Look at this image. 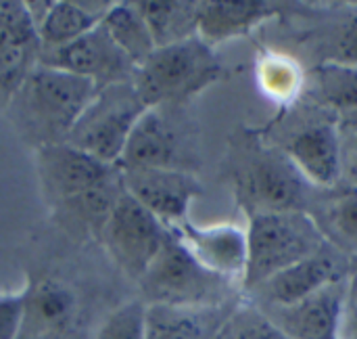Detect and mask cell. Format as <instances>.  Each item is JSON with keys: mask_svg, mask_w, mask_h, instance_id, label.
Returning <instances> with one entry per match:
<instances>
[{"mask_svg": "<svg viewBox=\"0 0 357 339\" xmlns=\"http://www.w3.org/2000/svg\"><path fill=\"white\" fill-rule=\"evenodd\" d=\"M98 92L96 84L69 71L38 63L8 105L17 134L40 149L65 143Z\"/></svg>", "mask_w": 357, "mask_h": 339, "instance_id": "6da1fadb", "label": "cell"}, {"mask_svg": "<svg viewBox=\"0 0 357 339\" xmlns=\"http://www.w3.org/2000/svg\"><path fill=\"white\" fill-rule=\"evenodd\" d=\"M328 245L320 224L303 210L253 214L247 226V271L243 285L257 289L284 268Z\"/></svg>", "mask_w": 357, "mask_h": 339, "instance_id": "7a4b0ae2", "label": "cell"}, {"mask_svg": "<svg viewBox=\"0 0 357 339\" xmlns=\"http://www.w3.org/2000/svg\"><path fill=\"white\" fill-rule=\"evenodd\" d=\"M220 73L213 46L199 36L159 46L134 69V88L149 109H161L201 92Z\"/></svg>", "mask_w": 357, "mask_h": 339, "instance_id": "3957f363", "label": "cell"}, {"mask_svg": "<svg viewBox=\"0 0 357 339\" xmlns=\"http://www.w3.org/2000/svg\"><path fill=\"white\" fill-rule=\"evenodd\" d=\"M146 109L132 80L105 86L84 109L67 143L102 164L117 166L136 122Z\"/></svg>", "mask_w": 357, "mask_h": 339, "instance_id": "277c9868", "label": "cell"}, {"mask_svg": "<svg viewBox=\"0 0 357 339\" xmlns=\"http://www.w3.org/2000/svg\"><path fill=\"white\" fill-rule=\"evenodd\" d=\"M220 281L222 279L207 273L169 231L161 252L138 285L146 304L199 308L218 298Z\"/></svg>", "mask_w": 357, "mask_h": 339, "instance_id": "5b68a950", "label": "cell"}, {"mask_svg": "<svg viewBox=\"0 0 357 339\" xmlns=\"http://www.w3.org/2000/svg\"><path fill=\"white\" fill-rule=\"evenodd\" d=\"M167 235V226L123 191L102 229L100 243L113 264L138 283L161 252Z\"/></svg>", "mask_w": 357, "mask_h": 339, "instance_id": "8992f818", "label": "cell"}, {"mask_svg": "<svg viewBox=\"0 0 357 339\" xmlns=\"http://www.w3.org/2000/svg\"><path fill=\"white\" fill-rule=\"evenodd\" d=\"M42 199L48 210L86 193L119 172L117 166L98 161L71 143L46 145L33 151Z\"/></svg>", "mask_w": 357, "mask_h": 339, "instance_id": "52a82bcc", "label": "cell"}, {"mask_svg": "<svg viewBox=\"0 0 357 339\" xmlns=\"http://www.w3.org/2000/svg\"><path fill=\"white\" fill-rule=\"evenodd\" d=\"M38 63L86 78L96 84L98 90L111 84L130 82L136 69L134 63L111 40L102 23L67 46L40 52Z\"/></svg>", "mask_w": 357, "mask_h": 339, "instance_id": "ba28073f", "label": "cell"}, {"mask_svg": "<svg viewBox=\"0 0 357 339\" xmlns=\"http://www.w3.org/2000/svg\"><path fill=\"white\" fill-rule=\"evenodd\" d=\"M40 42L27 2L0 0V111L38 65Z\"/></svg>", "mask_w": 357, "mask_h": 339, "instance_id": "9c48e42d", "label": "cell"}, {"mask_svg": "<svg viewBox=\"0 0 357 339\" xmlns=\"http://www.w3.org/2000/svg\"><path fill=\"white\" fill-rule=\"evenodd\" d=\"M123 189L167 229L186 220L188 208L201 195V182L180 168L121 170Z\"/></svg>", "mask_w": 357, "mask_h": 339, "instance_id": "30bf717a", "label": "cell"}, {"mask_svg": "<svg viewBox=\"0 0 357 339\" xmlns=\"http://www.w3.org/2000/svg\"><path fill=\"white\" fill-rule=\"evenodd\" d=\"M190 256L222 281H243L247 271V229L238 224L197 226L188 218L169 226Z\"/></svg>", "mask_w": 357, "mask_h": 339, "instance_id": "8fae6325", "label": "cell"}, {"mask_svg": "<svg viewBox=\"0 0 357 339\" xmlns=\"http://www.w3.org/2000/svg\"><path fill=\"white\" fill-rule=\"evenodd\" d=\"M303 176L287 155H264L241 180V193L253 214L301 210ZM251 214V216H253Z\"/></svg>", "mask_w": 357, "mask_h": 339, "instance_id": "7c38bea8", "label": "cell"}, {"mask_svg": "<svg viewBox=\"0 0 357 339\" xmlns=\"http://www.w3.org/2000/svg\"><path fill=\"white\" fill-rule=\"evenodd\" d=\"M123 180H121V170L111 176L109 180L100 182L98 187L79 193L59 205H54L52 220L54 224L73 241H90L98 239L102 235V229L123 195Z\"/></svg>", "mask_w": 357, "mask_h": 339, "instance_id": "4fadbf2b", "label": "cell"}, {"mask_svg": "<svg viewBox=\"0 0 357 339\" xmlns=\"http://www.w3.org/2000/svg\"><path fill=\"white\" fill-rule=\"evenodd\" d=\"M284 155L314 185L333 187L341 178V132L333 124L316 122L295 132Z\"/></svg>", "mask_w": 357, "mask_h": 339, "instance_id": "5bb4252c", "label": "cell"}, {"mask_svg": "<svg viewBox=\"0 0 357 339\" xmlns=\"http://www.w3.org/2000/svg\"><path fill=\"white\" fill-rule=\"evenodd\" d=\"M339 279V262L326 245L320 254L284 268L253 291H257L272 308H289Z\"/></svg>", "mask_w": 357, "mask_h": 339, "instance_id": "9a60e30c", "label": "cell"}, {"mask_svg": "<svg viewBox=\"0 0 357 339\" xmlns=\"http://www.w3.org/2000/svg\"><path fill=\"white\" fill-rule=\"evenodd\" d=\"M345 281H335L307 300L276 308L272 319L291 339H339V317Z\"/></svg>", "mask_w": 357, "mask_h": 339, "instance_id": "2e32d148", "label": "cell"}, {"mask_svg": "<svg viewBox=\"0 0 357 339\" xmlns=\"http://www.w3.org/2000/svg\"><path fill=\"white\" fill-rule=\"evenodd\" d=\"M276 15L274 2L264 0H205L197 2V36L215 46L245 36Z\"/></svg>", "mask_w": 357, "mask_h": 339, "instance_id": "e0dca14e", "label": "cell"}, {"mask_svg": "<svg viewBox=\"0 0 357 339\" xmlns=\"http://www.w3.org/2000/svg\"><path fill=\"white\" fill-rule=\"evenodd\" d=\"M109 4L111 2L56 0V2H44V8L40 13L29 8L38 29L40 52L67 46L77 38H82L84 34H88L90 29H94L102 21Z\"/></svg>", "mask_w": 357, "mask_h": 339, "instance_id": "ac0fdd59", "label": "cell"}, {"mask_svg": "<svg viewBox=\"0 0 357 339\" xmlns=\"http://www.w3.org/2000/svg\"><path fill=\"white\" fill-rule=\"evenodd\" d=\"M178 138L161 113V109H146L136 122L123 155L117 164L119 170H142V168H178Z\"/></svg>", "mask_w": 357, "mask_h": 339, "instance_id": "d6986e66", "label": "cell"}, {"mask_svg": "<svg viewBox=\"0 0 357 339\" xmlns=\"http://www.w3.org/2000/svg\"><path fill=\"white\" fill-rule=\"evenodd\" d=\"M25 294V327L38 333H54L69 327L75 315V298L69 287L56 279H38L23 289ZM23 327V329H25Z\"/></svg>", "mask_w": 357, "mask_h": 339, "instance_id": "ffe728a7", "label": "cell"}, {"mask_svg": "<svg viewBox=\"0 0 357 339\" xmlns=\"http://www.w3.org/2000/svg\"><path fill=\"white\" fill-rule=\"evenodd\" d=\"M100 23L117 48L134 63V67L146 61L157 48L136 2H111Z\"/></svg>", "mask_w": 357, "mask_h": 339, "instance_id": "44dd1931", "label": "cell"}, {"mask_svg": "<svg viewBox=\"0 0 357 339\" xmlns=\"http://www.w3.org/2000/svg\"><path fill=\"white\" fill-rule=\"evenodd\" d=\"M136 4L153 34L157 48L197 36V2L142 0Z\"/></svg>", "mask_w": 357, "mask_h": 339, "instance_id": "7402d4cb", "label": "cell"}, {"mask_svg": "<svg viewBox=\"0 0 357 339\" xmlns=\"http://www.w3.org/2000/svg\"><path fill=\"white\" fill-rule=\"evenodd\" d=\"M314 94L335 107V109H354L357 107V67L322 63L310 75Z\"/></svg>", "mask_w": 357, "mask_h": 339, "instance_id": "603a6c76", "label": "cell"}, {"mask_svg": "<svg viewBox=\"0 0 357 339\" xmlns=\"http://www.w3.org/2000/svg\"><path fill=\"white\" fill-rule=\"evenodd\" d=\"M146 339H205L197 308L146 304Z\"/></svg>", "mask_w": 357, "mask_h": 339, "instance_id": "cb8c5ba5", "label": "cell"}, {"mask_svg": "<svg viewBox=\"0 0 357 339\" xmlns=\"http://www.w3.org/2000/svg\"><path fill=\"white\" fill-rule=\"evenodd\" d=\"M255 73H257V84L261 92L278 103L293 101L303 86V73L299 65L284 55L270 52L261 57Z\"/></svg>", "mask_w": 357, "mask_h": 339, "instance_id": "d4e9b609", "label": "cell"}, {"mask_svg": "<svg viewBox=\"0 0 357 339\" xmlns=\"http://www.w3.org/2000/svg\"><path fill=\"white\" fill-rule=\"evenodd\" d=\"M92 339H146V302L130 300L117 306Z\"/></svg>", "mask_w": 357, "mask_h": 339, "instance_id": "484cf974", "label": "cell"}, {"mask_svg": "<svg viewBox=\"0 0 357 339\" xmlns=\"http://www.w3.org/2000/svg\"><path fill=\"white\" fill-rule=\"evenodd\" d=\"M326 222L328 233H333L337 241L357 254V189H349L331 201Z\"/></svg>", "mask_w": 357, "mask_h": 339, "instance_id": "4316f807", "label": "cell"}, {"mask_svg": "<svg viewBox=\"0 0 357 339\" xmlns=\"http://www.w3.org/2000/svg\"><path fill=\"white\" fill-rule=\"evenodd\" d=\"M222 339H291L270 317L257 310H238L222 329Z\"/></svg>", "mask_w": 357, "mask_h": 339, "instance_id": "83f0119b", "label": "cell"}, {"mask_svg": "<svg viewBox=\"0 0 357 339\" xmlns=\"http://www.w3.org/2000/svg\"><path fill=\"white\" fill-rule=\"evenodd\" d=\"M324 63L357 67V8L345 13L328 36V52Z\"/></svg>", "mask_w": 357, "mask_h": 339, "instance_id": "f1b7e54d", "label": "cell"}, {"mask_svg": "<svg viewBox=\"0 0 357 339\" xmlns=\"http://www.w3.org/2000/svg\"><path fill=\"white\" fill-rule=\"evenodd\" d=\"M25 327V294L0 296V339H17Z\"/></svg>", "mask_w": 357, "mask_h": 339, "instance_id": "f546056e", "label": "cell"}, {"mask_svg": "<svg viewBox=\"0 0 357 339\" xmlns=\"http://www.w3.org/2000/svg\"><path fill=\"white\" fill-rule=\"evenodd\" d=\"M339 339H357V273L345 281L339 317Z\"/></svg>", "mask_w": 357, "mask_h": 339, "instance_id": "4dcf8cb0", "label": "cell"}, {"mask_svg": "<svg viewBox=\"0 0 357 339\" xmlns=\"http://www.w3.org/2000/svg\"><path fill=\"white\" fill-rule=\"evenodd\" d=\"M341 176L357 189V130L341 134Z\"/></svg>", "mask_w": 357, "mask_h": 339, "instance_id": "1f68e13d", "label": "cell"}, {"mask_svg": "<svg viewBox=\"0 0 357 339\" xmlns=\"http://www.w3.org/2000/svg\"><path fill=\"white\" fill-rule=\"evenodd\" d=\"M356 264H357V262H356ZM356 273H357V271H356Z\"/></svg>", "mask_w": 357, "mask_h": 339, "instance_id": "d6a6232c", "label": "cell"}]
</instances>
